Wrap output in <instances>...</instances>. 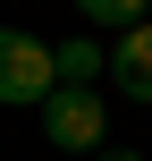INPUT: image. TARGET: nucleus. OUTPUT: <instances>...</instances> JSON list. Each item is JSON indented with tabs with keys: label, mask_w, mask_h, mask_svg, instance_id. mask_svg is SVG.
Returning <instances> with one entry per match:
<instances>
[{
	"label": "nucleus",
	"mask_w": 152,
	"mask_h": 161,
	"mask_svg": "<svg viewBox=\"0 0 152 161\" xmlns=\"http://www.w3.org/2000/svg\"><path fill=\"white\" fill-rule=\"evenodd\" d=\"M110 76H118V93H127V102H152V17L135 25V34H118Z\"/></svg>",
	"instance_id": "obj_3"
},
{
	"label": "nucleus",
	"mask_w": 152,
	"mask_h": 161,
	"mask_svg": "<svg viewBox=\"0 0 152 161\" xmlns=\"http://www.w3.org/2000/svg\"><path fill=\"white\" fill-rule=\"evenodd\" d=\"M144 17H152V8H144Z\"/></svg>",
	"instance_id": "obj_7"
},
{
	"label": "nucleus",
	"mask_w": 152,
	"mask_h": 161,
	"mask_svg": "<svg viewBox=\"0 0 152 161\" xmlns=\"http://www.w3.org/2000/svg\"><path fill=\"white\" fill-rule=\"evenodd\" d=\"M85 25H118V34H135L144 8H135V0H85Z\"/></svg>",
	"instance_id": "obj_5"
},
{
	"label": "nucleus",
	"mask_w": 152,
	"mask_h": 161,
	"mask_svg": "<svg viewBox=\"0 0 152 161\" xmlns=\"http://www.w3.org/2000/svg\"><path fill=\"white\" fill-rule=\"evenodd\" d=\"M42 136L59 144V153H102V136H110V119H102V93H51L42 102Z\"/></svg>",
	"instance_id": "obj_2"
},
{
	"label": "nucleus",
	"mask_w": 152,
	"mask_h": 161,
	"mask_svg": "<svg viewBox=\"0 0 152 161\" xmlns=\"http://www.w3.org/2000/svg\"><path fill=\"white\" fill-rule=\"evenodd\" d=\"M51 93H59V68H51V42H34V34L0 25V102H17V110H42Z\"/></svg>",
	"instance_id": "obj_1"
},
{
	"label": "nucleus",
	"mask_w": 152,
	"mask_h": 161,
	"mask_svg": "<svg viewBox=\"0 0 152 161\" xmlns=\"http://www.w3.org/2000/svg\"><path fill=\"white\" fill-rule=\"evenodd\" d=\"M51 68H59V85H68V93H93V76L110 68V51H93V42L76 34V42H59V51H51Z\"/></svg>",
	"instance_id": "obj_4"
},
{
	"label": "nucleus",
	"mask_w": 152,
	"mask_h": 161,
	"mask_svg": "<svg viewBox=\"0 0 152 161\" xmlns=\"http://www.w3.org/2000/svg\"><path fill=\"white\" fill-rule=\"evenodd\" d=\"M102 161H144V153H102Z\"/></svg>",
	"instance_id": "obj_6"
}]
</instances>
